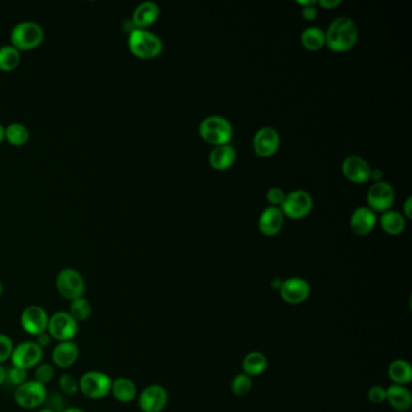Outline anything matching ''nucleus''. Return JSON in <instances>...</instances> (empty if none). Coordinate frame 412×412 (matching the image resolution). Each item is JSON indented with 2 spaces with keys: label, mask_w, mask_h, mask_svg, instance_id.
Masks as SVG:
<instances>
[{
  "label": "nucleus",
  "mask_w": 412,
  "mask_h": 412,
  "mask_svg": "<svg viewBox=\"0 0 412 412\" xmlns=\"http://www.w3.org/2000/svg\"><path fill=\"white\" fill-rule=\"evenodd\" d=\"M358 27L352 19L341 16L333 21L325 32V45L335 52H346L358 40Z\"/></svg>",
  "instance_id": "nucleus-1"
},
{
  "label": "nucleus",
  "mask_w": 412,
  "mask_h": 412,
  "mask_svg": "<svg viewBox=\"0 0 412 412\" xmlns=\"http://www.w3.org/2000/svg\"><path fill=\"white\" fill-rule=\"evenodd\" d=\"M128 49L138 59H152L161 54L163 44L156 34L136 28L128 37Z\"/></svg>",
  "instance_id": "nucleus-2"
},
{
  "label": "nucleus",
  "mask_w": 412,
  "mask_h": 412,
  "mask_svg": "<svg viewBox=\"0 0 412 412\" xmlns=\"http://www.w3.org/2000/svg\"><path fill=\"white\" fill-rule=\"evenodd\" d=\"M198 131L202 139L214 147L229 144L234 134V128L230 121L219 115H212L205 119L200 125Z\"/></svg>",
  "instance_id": "nucleus-3"
},
{
  "label": "nucleus",
  "mask_w": 412,
  "mask_h": 412,
  "mask_svg": "<svg viewBox=\"0 0 412 412\" xmlns=\"http://www.w3.org/2000/svg\"><path fill=\"white\" fill-rule=\"evenodd\" d=\"M11 45L19 51H28L38 48L44 40V30L41 25L25 21L16 25L11 30Z\"/></svg>",
  "instance_id": "nucleus-4"
},
{
  "label": "nucleus",
  "mask_w": 412,
  "mask_h": 412,
  "mask_svg": "<svg viewBox=\"0 0 412 412\" xmlns=\"http://www.w3.org/2000/svg\"><path fill=\"white\" fill-rule=\"evenodd\" d=\"M113 380L102 371H87L79 380V392L90 399H102L110 393Z\"/></svg>",
  "instance_id": "nucleus-5"
},
{
  "label": "nucleus",
  "mask_w": 412,
  "mask_h": 412,
  "mask_svg": "<svg viewBox=\"0 0 412 412\" xmlns=\"http://www.w3.org/2000/svg\"><path fill=\"white\" fill-rule=\"evenodd\" d=\"M46 331L52 339L59 342L73 341L79 333V322L69 312H56L50 317Z\"/></svg>",
  "instance_id": "nucleus-6"
},
{
  "label": "nucleus",
  "mask_w": 412,
  "mask_h": 412,
  "mask_svg": "<svg viewBox=\"0 0 412 412\" xmlns=\"http://www.w3.org/2000/svg\"><path fill=\"white\" fill-rule=\"evenodd\" d=\"M48 398L46 386L34 380L27 381L17 387L14 393L16 404L25 410H33L44 405Z\"/></svg>",
  "instance_id": "nucleus-7"
},
{
  "label": "nucleus",
  "mask_w": 412,
  "mask_h": 412,
  "mask_svg": "<svg viewBox=\"0 0 412 412\" xmlns=\"http://www.w3.org/2000/svg\"><path fill=\"white\" fill-rule=\"evenodd\" d=\"M85 280L81 274L74 269L59 271L56 277V289L65 300L79 299L85 294Z\"/></svg>",
  "instance_id": "nucleus-8"
},
{
  "label": "nucleus",
  "mask_w": 412,
  "mask_h": 412,
  "mask_svg": "<svg viewBox=\"0 0 412 412\" xmlns=\"http://www.w3.org/2000/svg\"><path fill=\"white\" fill-rule=\"evenodd\" d=\"M313 207V200L309 192L295 190L285 195V201L280 205V211L289 219H302L309 216Z\"/></svg>",
  "instance_id": "nucleus-9"
},
{
  "label": "nucleus",
  "mask_w": 412,
  "mask_h": 412,
  "mask_svg": "<svg viewBox=\"0 0 412 412\" xmlns=\"http://www.w3.org/2000/svg\"><path fill=\"white\" fill-rule=\"evenodd\" d=\"M367 200H368L369 208L371 211L384 213L389 211L394 203L395 200L394 189L389 183L383 181L373 183V185L369 187Z\"/></svg>",
  "instance_id": "nucleus-10"
},
{
  "label": "nucleus",
  "mask_w": 412,
  "mask_h": 412,
  "mask_svg": "<svg viewBox=\"0 0 412 412\" xmlns=\"http://www.w3.org/2000/svg\"><path fill=\"white\" fill-rule=\"evenodd\" d=\"M41 359H43V349L39 344L33 341H25L15 346L11 356V363L15 367L28 370L39 365Z\"/></svg>",
  "instance_id": "nucleus-11"
},
{
  "label": "nucleus",
  "mask_w": 412,
  "mask_h": 412,
  "mask_svg": "<svg viewBox=\"0 0 412 412\" xmlns=\"http://www.w3.org/2000/svg\"><path fill=\"white\" fill-rule=\"evenodd\" d=\"M49 318V314L43 307L32 305L21 314V325L25 333L38 336L48 330Z\"/></svg>",
  "instance_id": "nucleus-12"
},
{
  "label": "nucleus",
  "mask_w": 412,
  "mask_h": 412,
  "mask_svg": "<svg viewBox=\"0 0 412 412\" xmlns=\"http://www.w3.org/2000/svg\"><path fill=\"white\" fill-rule=\"evenodd\" d=\"M280 133L270 126H265L258 130L253 139V147L256 156L271 157L275 155L280 147Z\"/></svg>",
  "instance_id": "nucleus-13"
},
{
  "label": "nucleus",
  "mask_w": 412,
  "mask_h": 412,
  "mask_svg": "<svg viewBox=\"0 0 412 412\" xmlns=\"http://www.w3.org/2000/svg\"><path fill=\"white\" fill-rule=\"evenodd\" d=\"M280 290L282 299L290 305L302 304L311 294L309 282L300 277H291L283 280Z\"/></svg>",
  "instance_id": "nucleus-14"
},
{
  "label": "nucleus",
  "mask_w": 412,
  "mask_h": 412,
  "mask_svg": "<svg viewBox=\"0 0 412 412\" xmlns=\"http://www.w3.org/2000/svg\"><path fill=\"white\" fill-rule=\"evenodd\" d=\"M167 402V391L160 384L147 386L138 398V404L143 412H161Z\"/></svg>",
  "instance_id": "nucleus-15"
},
{
  "label": "nucleus",
  "mask_w": 412,
  "mask_h": 412,
  "mask_svg": "<svg viewBox=\"0 0 412 412\" xmlns=\"http://www.w3.org/2000/svg\"><path fill=\"white\" fill-rule=\"evenodd\" d=\"M370 172H371V167L363 157L352 155L346 157L342 162V173L349 182L358 183V184L368 182L370 179Z\"/></svg>",
  "instance_id": "nucleus-16"
},
{
  "label": "nucleus",
  "mask_w": 412,
  "mask_h": 412,
  "mask_svg": "<svg viewBox=\"0 0 412 412\" xmlns=\"http://www.w3.org/2000/svg\"><path fill=\"white\" fill-rule=\"evenodd\" d=\"M285 224V214L280 207L270 206L264 209L259 219V229L262 235L272 237L280 234Z\"/></svg>",
  "instance_id": "nucleus-17"
},
{
  "label": "nucleus",
  "mask_w": 412,
  "mask_h": 412,
  "mask_svg": "<svg viewBox=\"0 0 412 412\" xmlns=\"http://www.w3.org/2000/svg\"><path fill=\"white\" fill-rule=\"evenodd\" d=\"M349 225L354 235H369L376 225V216L369 207H359L352 213Z\"/></svg>",
  "instance_id": "nucleus-18"
},
{
  "label": "nucleus",
  "mask_w": 412,
  "mask_h": 412,
  "mask_svg": "<svg viewBox=\"0 0 412 412\" xmlns=\"http://www.w3.org/2000/svg\"><path fill=\"white\" fill-rule=\"evenodd\" d=\"M79 353H80V349H79L78 344H75L74 341L59 342L52 351V362L59 368L68 369L76 363Z\"/></svg>",
  "instance_id": "nucleus-19"
},
{
  "label": "nucleus",
  "mask_w": 412,
  "mask_h": 412,
  "mask_svg": "<svg viewBox=\"0 0 412 412\" xmlns=\"http://www.w3.org/2000/svg\"><path fill=\"white\" fill-rule=\"evenodd\" d=\"M160 16V8L154 1H144L134 9L132 22L137 30H144L156 22Z\"/></svg>",
  "instance_id": "nucleus-20"
},
{
  "label": "nucleus",
  "mask_w": 412,
  "mask_h": 412,
  "mask_svg": "<svg viewBox=\"0 0 412 412\" xmlns=\"http://www.w3.org/2000/svg\"><path fill=\"white\" fill-rule=\"evenodd\" d=\"M236 161V150L230 144L216 145L209 154V165L216 171H225Z\"/></svg>",
  "instance_id": "nucleus-21"
},
{
  "label": "nucleus",
  "mask_w": 412,
  "mask_h": 412,
  "mask_svg": "<svg viewBox=\"0 0 412 412\" xmlns=\"http://www.w3.org/2000/svg\"><path fill=\"white\" fill-rule=\"evenodd\" d=\"M386 400L397 411H407L412 404V395L405 386L393 384L386 389Z\"/></svg>",
  "instance_id": "nucleus-22"
},
{
  "label": "nucleus",
  "mask_w": 412,
  "mask_h": 412,
  "mask_svg": "<svg viewBox=\"0 0 412 412\" xmlns=\"http://www.w3.org/2000/svg\"><path fill=\"white\" fill-rule=\"evenodd\" d=\"M110 393L120 402H131L137 397V386L132 380L127 378H118L113 380Z\"/></svg>",
  "instance_id": "nucleus-23"
},
{
  "label": "nucleus",
  "mask_w": 412,
  "mask_h": 412,
  "mask_svg": "<svg viewBox=\"0 0 412 412\" xmlns=\"http://www.w3.org/2000/svg\"><path fill=\"white\" fill-rule=\"evenodd\" d=\"M380 223H381L383 230L384 232H387L388 235H400L406 227V221L402 214L397 211H391V209L383 213Z\"/></svg>",
  "instance_id": "nucleus-24"
},
{
  "label": "nucleus",
  "mask_w": 412,
  "mask_h": 412,
  "mask_svg": "<svg viewBox=\"0 0 412 412\" xmlns=\"http://www.w3.org/2000/svg\"><path fill=\"white\" fill-rule=\"evenodd\" d=\"M388 375L394 384L405 386L407 383L411 382V365L407 363L406 360H402V359L394 360L388 368Z\"/></svg>",
  "instance_id": "nucleus-25"
},
{
  "label": "nucleus",
  "mask_w": 412,
  "mask_h": 412,
  "mask_svg": "<svg viewBox=\"0 0 412 412\" xmlns=\"http://www.w3.org/2000/svg\"><path fill=\"white\" fill-rule=\"evenodd\" d=\"M242 368H243L245 375H248L249 378L259 376L267 368V359L260 352H251V353L247 354L243 359Z\"/></svg>",
  "instance_id": "nucleus-26"
},
{
  "label": "nucleus",
  "mask_w": 412,
  "mask_h": 412,
  "mask_svg": "<svg viewBox=\"0 0 412 412\" xmlns=\"http://www.w3.org/2000/svg\"><path fill=\"white\" fill-rule=\"evenodd\" d=\"M301 43L305 49L318 51L325 45V33L319 27H309L301 34Z\"/></svg>",
  "instance_id": "nucleus-27"
},
{
  "label": "nucleus",
  "mask_w": 412,
  "mask_h": 412,
  "mask_svg": "<svg viewBox=\"0 0 412 412\" xmlns=\"http://www.w3.org/2000/svg\"><path fill=\"white\" fill-rule=\"evenodd\" d=\"M6 139L14 147H22L30 141V131L23 123H10L6 127Z\"/></svg>",
  "instance_id": "nucleus-28"
},
{
  "label": "nucleus",
  "mask_w": 412,
  "mask_h": 412,
  "mask_svg": "<svg viewBox=\"0 0 412 412\" xmlns=\"http://www.w3.org/2000/svg\"><path fill=\"white\" fill-rule=\"evenodd\" d=\"M21 54L12 45H6L0 48V70L11 72L19 67Z\"/></svg>",
  "instance_id": "nucleus-29"
},
{
  "label": "nucleus",
  "mask_w": 412,
  "mask_h": 412,
  "mask_svg": "<svg viewBox=\"0 0 412 412\" xmlns=\"http://www.w3.org/2000/svg\"><path fill=\"white\" fill-rule=\"evenodd\" d=\"M69 313L72 314L76 322H83L86 319L90 318V316L92 313V306L89 300L83 298L73 300L70 301V306H69Z\"/></svg>",
  "instance_id": "nucleus-30"
},
{
  "label": "nucleus",
  "mask_w": 412,
  "mask_h": 412,
  "mask_svg": "<svg viewBox=\"0 0 412 412\" xmlns=\"http://www.w3.org/2000/svg\"><path fill=\"white\" fill-rule=\"evenodd\" d=\"M251 387H253L251 378L245 373L237 375L231 383V389L237 397H245L248 393L251 392Z\"/></svg>",
  "instance_id": "nucleus-31"
},
{
  "label": "nucleus",
  "mask_w": 412,
  "mask_h": 412,
  "mask_svg": "<svg viewBox=\"0 0 412 412\" xmlns=\"http://www.w3.org/2000/svg\"><path fill=\"white\" fill-rule=\"evenodd\" d=\"M28 381V373L25 369L19 368L12 365L11 368L6 369V383H8L11 387H20L21 384Z\"/></svg>",
  "instance_id": "nucleus-32"
},
{
  "label": "nucleus",
  "mask_w": 412,
  "mask_h": 412,
  "mask_svg": "<svg viewBox=\"0 0 412 412\" xmlns=\"http://www.w3.org/2000/svg\"><path fill=\"white\" fill-rule=\"evenodd\" d=\"M34 381L41 383L46 386L48 383L51 382L54 378V365L49 363H40L35 367Z\"/></svg>",
  "instance_id": "nucleus-33"
},
{
  "label": "nucleus",
  "mask_w": 412,
  "mask_h": 412,
  "mask_svg": "<svg viewBox=\"0 0 412 412\" xmlns=\"http://www.w3.org/2000/svg\"><path fill=\"white\" fill-rule=\"evenodd\" d=\"M59 386L61 391L67 395H75L79 392V381L70 373H62L59 378Z\"/></svg>",
  "instance_id": "nucleus-34"
},
{
  "label": "nucleus",
  "mask_w": 412,
  "mask_h": 412,
  "mask_svg": "<svg viewBox=\"0 0 412 412\" xmlns=\"http://www.w3.org/2000/svg\"><path fill=\"white\" fill-rule=\"evenodd\" d=\"M14 349H15V344H14V341H12L10 336L0 334V364L1 365H3V363L8 362L9 359H11Z\"/></svg>",
  "instance_id": "nucleus-35"
},
{
  "label": "nucleus",
  "mask_w": 412,
  "mask_h": 412,
  "mask_svg": "<svg viewBox=\"0 0 412 412\" xmlns=\"http://www.w3.org/2000/svg\"><path fill=\"white\" fill-rule=\"evenodd\" d=\"M285 194L280 187H271L269 192H266V198L270 202L271 206L280 207L285 198Z\"/></svg>",
  "instance_id": "nucleus-36"
},
{
  "label": "nucleus",
  "mask_w": 412,
  "mask_h": 412,
  "mask_svg": "<svg viewBox=\"0 0 412 412\" xmlns=\"http://www.w3.org/2000/svg\"><path fill=\"white\" fill-rule=\"evenodd\" d=\"M368 397L373 404H382L386 402V389L381 386H373L369 389Z\"/></svg>",
  "instance_id": "nucleus-37"
},
{
  "label": "nucleus",
  "mask_w": 412,
  "mask_h": 412,
  "mask_svg": "<svg viewBox=\"0 0 412 412\" xmlns=\"http://www.w3.org/2000/svg\"><path fill=\"white\" fill-rule=\"evenodd\" d=\"M35 342L39 344L41 349H44L45 347H48V346L51 344V342H52V338L50 336L48 331H45V333H43V334H40L37 336V341H35Z\"/></svg>",
  "instance_id": "nucleus-38"
},
{
  "label": "nucleus",
  "mask_w": 412,
  "mask_h": 412,
  "mask_svg": "<svg viewBox=\"0 0 412 412\" xmlns=\"http://www.w3.org/2000/svg\"><path fill=\"white\" fill-rule=\"evenodd\" d=\"M302 17L306 21H313L317 15H318V11L316 9V6H306L302 9Z\"/></svg>",
  "instance_id": "nucleus-39"
},
{
  "label": "nucleus",
  "mask_w": 412,
  "mask_h": 412,
  "mask_svg": "<svg viewBox=\"0 0 412 412\" xmlns=\"http://www.w3.org/2000/svg\"><path fill=\"white\" fill-rule=\"evenodd\" d=\"M317 4L324 9L330 10V9H334L336 6H339L341 4V0H320V1H317Z\"/></svg>",
  "instance_id": "nucleus-40"
},
{
  "label": "nucleus",
  "mask_w": 412,
  "mask_h": 412,
  "mask_svg": "<svg viewBox=\"0 0 412 412\" xmlns=\"http://www.w3.org/2000/svg\"><path fill=\"white\" fill-rule=\"evenodd\" d=\"M383 172L378 168H373L370 172V179H373L375 183L381 182L382 181Z\"/></svg>",
  "instance_id": "nucleus-41"
},
{
  "label": "nucleus",
  "mask_w": 412,
  "mask_h": 412,
  "mask_svg": "<svg viewBox=\"0 0 412 412\" xmlns=\"http://www.w3.org/2000/svg\"><path fill=\"white\" fill-rule=\"evenodd\" d=\"M411 205H412V198L411 197H409L405 203H404V213L406 214L407 218H411Z\"/></svg>",
  "instance_id": "nucleus-42"
},
{
  "label": "nucleus",
  "mask_w": 412,
  "mask_h": 412,
  "mask_svg": "<svg viewBox=\"0 0 412 412\" xmlns=\"http://www.w3.org/2000/svg\"><path fill=\"white\" fill-rule=\"evenodd\" d=\"M6 369L0 364V387L6 384Z\"/></svg>",
  "instance_id": "nucleus-43"
},
{
  "label": "nucleus",
  "mask_w": 412,
  "mask_h": 412,
  "mask_svg": "<svg viewBox=\"0 0 412 412\" xmlns=\"http://www.w3.org/2000/svg\"><path fill=\"white\" fill-rule=\"evenodd\" d=\"M298 4L301 6H317V1L316 0H306V1H298Z\"/></svg>",
  "instance_id": "nucleus-44"
},
{
  "label": "nucleus",
  "mask_w": 412,
  "mask_h": 412,
  "mask_svg": "<svg viewBox=\"0 0 412 412\" xmlns=\"http://www.w3.org/2000/svg\"><path fill=\"white\" fill-rule=\"evenodd\" d=\"M61 412H85L83 409H79V407H67Z\"/></svg>",
  "instance_id": "nucleus-45"
},
{
  "label": "nucleus",
  "mask_w": 412,
  "mask_h": 412,
  "mask_svg": "<svg viewBox=\"0 0 412 412\" xmlns=\"http://www.w3.org/2000/svg\"><path fill=\"white\" fill-rule=\"evenodd\" d=\"M6 139V127L0 123V142H3Z\"/></svg>",
  "instance_id": "nucleus-46"
},
{
  "label": "nucleus",
  "mask_w": 412,
  "mask_h": 412,
  "mask_svg": "<svg viewBox=\"0 0 412 412\" xmlns=\"http://www.w3.org/2000/svg\"><path fill=\"white\" fill-rule=\"evenodd\" d=\"M280 285H282V282H280V280H275V282L272 283V287H274L275 289L276 288H277V289H280Z\"/></svg>",
  "instance_id": "nucleus-47"
},
{
  "label": "nucleus",
  "mask_w": 412,
  "mask_h": 412,
  "mask_svg": "<svg viewBox=\"0 0 412 412\" xmlns=\"http://www.w3.org/2000/svg\"><path fill=\"white\" fill-rule=\"evenodd\" d=\"M38 412H56L54 411V410H51V409H49V407H45V409H41V410H39V411Z\"/></svg>",
  "instance_id": "nucleus-48"
},
{
  "label": "nucleus",
  "mask_w": 412,
  "mask_h": 412,
  "mask_svg": "<svg viewBox=\"0 0 412 412\" xmlns=\"http://www.w3.org/2000/svg\"><path fill=\"white\" fill-rule=\"evenodd\" d=\"M3 294V285H1V282H0V296Z\"/></svg>",
  "instance_id": "nucleus-49"
}]
</instances>
